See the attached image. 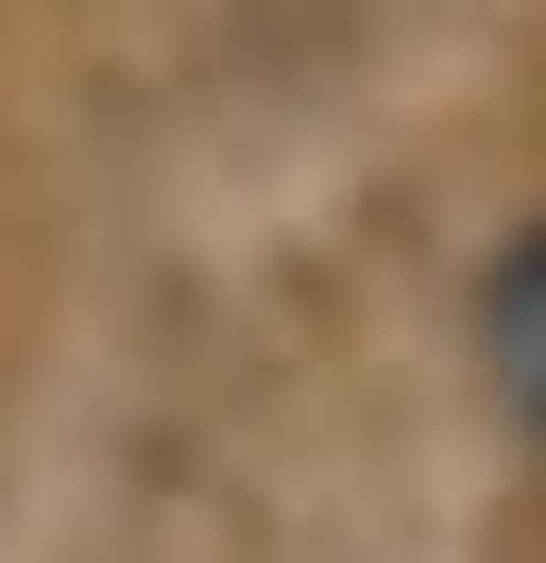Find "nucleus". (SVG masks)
Masks as SVG:
<instances>
[{"mask_svg": "<svg viewBox=\"0 0 546 563\" xmlns=\"http://www.w3.org/2000/svg\"><path fill=\"white\" fill-rule=\"evenodd\" d=\"M478 358H495L512 427H529V461H546V222H512L495 274H478Z\"/></svg>", "mask_w": 546, "mask_h": 563, "instance_id": "1", "label": "nucleus"}]
</instances>
